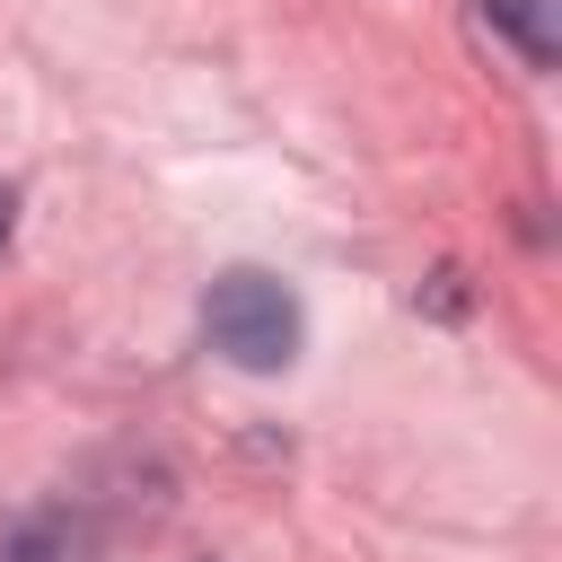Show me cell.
<instances>
[{"instance_id": "cell-4", "label": "cell", "mask_w": 562, "mask_h": 562, "mask_svg": "<svg viewBox=\"0 0 562 562\" xmlns=\"http://www.w3.org/2000/svg\"><path fill=\"white\" fill-rule=\"evenodd\" d=\"M9 228H18V193L0 184V246H9Z\"/></svg>"}, {"instance_id": "cell-1", "label": "cell", "mask_w": 562, "mask_h": 562, "mask_svg": "<svg viewBox=\"0 0 562 562\" xmlns=\"http://www.w3.org/2000/svg\"><path fill=\"white\" fill-rule=\"evenodd\" d=\"M202 334H211V351H220V360H237V369L272 378V369H290V360H299L307 316H299L290 281H272V272L237 263V272H220V281H211V299H202Z\"/></svg>"}, {"instance_id": "cell-2", "label": "cell", "mask_w": 562, "mask_h": 562, "mask_svg": "<svg viewBox=\"0 0 562 562\" xmlns=\"http://www.w3.org/2000/svg\"><path fill=\"white\" fill-rule=\"evenodd\" d=\"M0 562H105V536L79 509H26L0 536Z\"/></svg>"}, {"instance_id": "cell-3", "label": "cell", "mask_w": 562, "mask_h": 562, "mask_svg": "<svg viewBox=\"0 0 562 562\" xmlns=\"http://www.w3.org/2000/svg\"><path fill=\"white\" fill-rule=\"evenodd\" d=\"M483 26H501L527 70L562 61V0H483Z\"/></svg>"}]
</instances>
